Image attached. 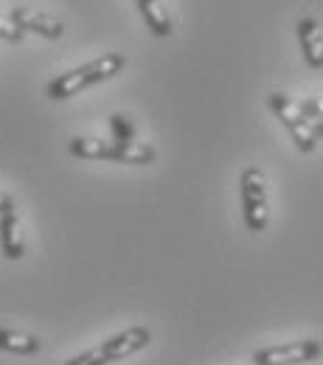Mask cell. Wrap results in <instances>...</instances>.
<instances>
[{"instance_id": "6da1fadb", "label": "cell", "mask_w": 323, "mask_h": 365, "mask_svg": "<svg viewBox=\"0 0 323 365\" xmlns=\"http://www.w3.org/2000/svg\"><path fill=\"white\" fill-rule=\"evenodd\" d=\"M124 65H127V59L121 53H104V56H98L93 62H85V65L51 79L46 88V96L51 101H65V98L79 96V93L93 88V85L110 82L113 76H118L124 71Z\"/></svg>"}, {"instance_id": "7a4b0ae2", "label": "cell", "mask_w": 323, "mask_h": 365, "mask_svg": "<svg viewBox=\"0 0 323 365\" xmlns=\"http://www.w3.org/2000/svg\"><path fill=\"white\" fill-rule=\"evenodd\" d=\"M68 152L82 160H113L127 166H146L155 160V149L149 143H118V140H101V138H73L68 143Z\"/></svg>"}, {"instance_id": "3957f363", "label": "cell", "mask_w": 323, "mask_h": 365, "mask_svg": "<svg viewBox=\"0 0 323 365\" xmlns=\"http://www.w3.org/2000/svg\"><path fill=\"white\" fill-rule=\"evenodd\" d=\"M239 202H242V217L245 225L253 233L267 230L270 222V208H267V182L265 172L259 166H247L239 178Z\"/></svg>"}, {"instance_id": "277c9868", "label": "cell", "mask_w": 323, "mask_h": 365, "mask_svg": "<svg viewBox=\"0 0 323 365\" xmlns=\"http://www.w3.org/2000/svg\"><path fill=\"white\" fill-rule=\"evenodd\" d=\"M267 107L276 113L278 118H281V124L289 130V135L295 140V149H298V152H307V155L315 152L318 140L312 135L309 118L304 115V110H301L298 101H292V98L284 96V93H270V96H267Z\"/></svg>"}, {"instance_id": "5b68a950", "label": "cell", "mask_w": 323, "mask_h": 365, "mask_svg": "<svg viewBox=\"0 0 323 365\" xmlns=\"http://www.w3.org/2000/svg\"><path fill=\"white\" fill-rule=\"evenodd\" d=\"M323 357L321 340H295L253 351V365H304Z\"/></svg>"}, {"instance_id": "8992f818", "label": "cell", "mask_w": 323, "mask_h": 365, "mask_svg": "<svg viewBox=\"0 0 323 365\" xmlns=\"http://www.w3.org/2000/svg\"><path fill=\"white\" fill-rule=\"evenodd\" d=\"M149 343H152V331H149L146 326H130V329H124V331L107 337V340L98 346V351H101V357L110 365V363H118V360H127V357L138 354Z\"/></svg>"}, {"instance_id": "52a82bcc", "label": "cell", "mask_w": 323, "mask_h": 365, "mask_svg": "<svg viewBox=\"0 0 323 365\" xmlns=\"http://www.w3.org/2000/svg\"><path fill=\"white\" fill-rule=\"evenodd\" d=\"M9 20L26 34V31H31V34H37V37H46V40H59L62 34H65V26H62V20H56V17H51L46 11H37V9H29V6H17V9H11V14H9Z\"/></svg>"}, {"instance_id": "ba28073f", "label": "cell", "mask_w": 323, "mask_h": 365, "mask_svg": "<svg viewBox=\"0 0 323 365\" xmlns=\"http://www.w3.org/2000/svg\"><path fill=\"white\" fill-rule=\"evenodd\" d=\"M298 43H301V51H304V59L309 68L321 71L323 68V29L315 17H301L298 26Z\"/></svg>"}, {"instance_id": "9c48e42d", "label": "cell", "mask_w": 323, "mask_h": 365, "mask_svg": "<svg viewBox=\"0 0 323 365\" xmlns=\"http://www.w3.org/2000/svg\"><path fill=\"white\" fill-rule=\"evenodd\" d=\"M0 250L11 262L26 256V236H23V228H20V214L17 211L0 214Z\"/></svg>"}, {"instance_id": "30bf717a", "label": "cell", "mask_w": 323, "mask_h": 365, "mask_svg": "<svg viewBox=\"0 0 323 365\" xmlns=\"http://www.w3.org/2000/svg\"><path fill=\"white\" fill-rule=\"evenodd\" d=\"M138 3V11L146 23V29L155 34V37H169L175 31V23H172V14L169 9L163 6V0H135Z\"/></svg>"}, {"instance_id": "8fae6325", "label": "cell", "mask_w": 323, "mask_h": 365, "mask_svg": "<svg viewBox=\"0 0 323 365\" xmlns=\"http://www.w3.org/2000/svg\"><path fill=\"white\" fill-rule=\"evenodd\" d=\"M0 351L17 354V357H34L43 351V340L37 334L14 331V329H0Z\"/></svg>"}, {"instance_id": "7c38bea8", "label": "cell", "mask_w": 323, "mask_h": 365, "mask_svg": "<svg viewBox=\"0 0 323 365\" xmlns=\"http://www.w3.org/2000/svg\"><path fill=\"white\" fill-rule=\"evenodd\" d=\"M110 130H113V140L118 143H130L135 140V124L127 118V115H110Z\"/></svg>"}, {"instance_id": "4fadbf2b", "label": "cell", "mask_w": 323, "mask_h": 365, "mask_svg": "<svg viewBox=\"0 0 323 365\" xmlns=\"http://www.w3.org/2000/svg\"><path fill=\"white\" fill-rule=\"evenodd\" d=\"M23 37H26V34L9 20V14H0V40H3V43H20Z\"/></svg>"}, {"instance_id": "5bb4252c", "label": "cell", "mask_w": 323, "mask_h": 365, "mask_svg": "<svg viewBox=\"0 0 323 365\" xmlns=\"http://www.w3.org/2000/svg\"><path fill=\"white\" fill-rule=\"evenodd\" d=\"M65 365H107V360L101 357V351H98V346H96V349H88V351L71 357Z\"/></svg>"}, {"instance_id": "9a60e30c", "label": "cell", "mask_w": 323, "mask_h": 365, "mask_svg": "<svg viewBox=\"0 0 323 365\" xmlns=\"http://www.w3.org/2000/svg\"><path fill=\"white\" fill-rule=\"evenodd\" d=\"M301 110H304V115H307V118H321L323 115V96H315V98L304 101V104H301Z\"/></svg>"}, {"instance_id": "2e32d148", "label": "cell", "mask_w": 323, "mask_h": 365, "mask_svg": "<svg viewBox=\"0 0 323 365\" xmlns=\"http://www.w3.org/2000/svg\"><path fill=\"white\" fill-rule=\"evenodd\" d=\"M9 211H17V205H14V200L9 194L0 191V214H9Z\"/></svg>"}, {"instance_id": "e0dca14e", "label": "cell", "mask_w": 323, "mask_h": 365, "mask_svg": "<svg viewBox=\"0 0 323 365\" xmlns=\"http://www.w3.org/2000/svg\"><path fill=\"white\" fill-rule=\"evenodd\" d=\"M309 130H312L315 140H323V115L321 118H309Z\"/></svg>"}]
</instances>
